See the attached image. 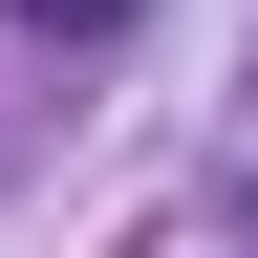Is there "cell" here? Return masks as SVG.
<instances>
[{
  "instance_id": "cell-1",
  "label": "cell",
  "mask_w": 258,
  "mask_h": 258,
  "mask_svg": "<svg viewBox=\"0 0 258 258\" xmlns=\"http://www.w3.org/2000/svg\"><path fill=\"white\" fill-rule=\"evenodd\" d=\"M22 22H43V43H108V22H129V0H22Z\"/></svg>"
}]
</instances>
